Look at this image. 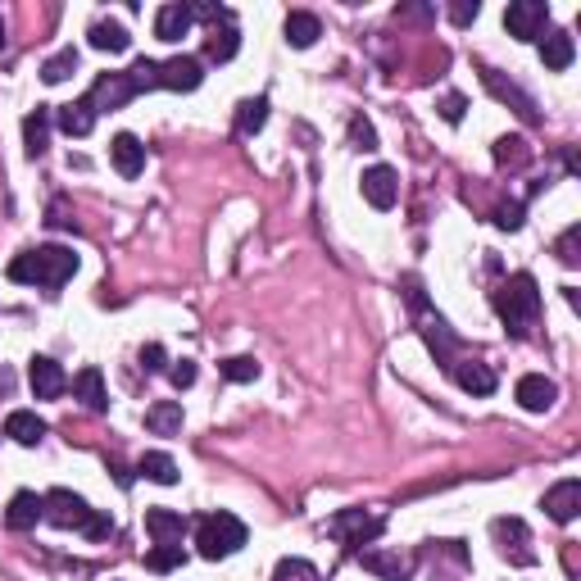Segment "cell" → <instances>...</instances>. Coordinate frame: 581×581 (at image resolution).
<instances>
[{
	"mask_svg": "<svg viewBox=\"0 0 581 581\" xmlns=\"http://www.w3.org/2000/svg\"><path fill=\"white\" fill-rule=\"evenodd\" d=\"M491 305H495V314H500L504 332L522 336L536 323V314H541V286H536L532 273H513L509 282H500L491 291Z\"/></svg>",
	"mask_w": 581,
	"mask_h": 581,
	"instance_id": "1",
	"label": "cell"
},
{
	"mask_svg": "<svg viewBox=\"0 0 581 581\" xmlns=\"http://www.w3.org/2000/svg\"><path fill=\"white\" fill-rule=\"evenodd\" d=\"M78 273V255L69 246H37V250H23L19 259L10 264V282L23 286H64L69 277Z\"/></svg>",
	"mask_w": 581,
	"mask_h": 581,
	"instance_id": "2",
	"label": "cell"
},
{
	"mask_svg": "<svg viewBox=\"0 0 581 581\" xmlns=\"http://www.w3.org/2000/svg\"><path fill=\"white\" fill-rule=\"evenodd\" d=\"M246 545V522L237 513H209L196 522V550L200 559H227Z\"/></svg>",
	"mask_w": 581,
	"mask_h": 581,
	"instance_id": "3",
	"label": "cell"
},
{
	"mask_svg": "<svg viewBox=\"0 0 581 581\" xmlns=\"http://www.w3.org/2000/svg\"><path fill=\"white\" fill-rule=\"evenodd\" d=\"M41 509H46V522H55V527H64V532H87L91 518H96V509H91L82 495L64 491V486H55V491L41 495Z\"/></svg>",
	"mask_w": 581,
	"mask_h": 581,
	"instance_id": "4",
	"label": "cell"
},
{
	"mask_svg": "<svg viewBox=\"0 0 581 581\" xmlns=\"http://www.w3.org/2000/svg\"><path fill=\"white\" fill-rule=\"evenodd\" d=\"M386 527V518H377V513H364V509H341L332 522H327V536H336V541L345 545V550H359V545L377 541Z\"/></svg>",
	"mask_w": 581,
	"mask_h": 581,
	"instance_id": "5",
	"label": "cell"
},
{
	"mask_svg": "<svg viewBox=\"0 0 581 581\" xmlns=\"http://www.w3.org/2000/svg\"><path fill=\"white\" fill-rule=\"evenodd\" d=\"M545 23H550V5L545 0H513L509 10H504V28L518 41H536Z\"/></svg>",
	"mask_w": 581,
	"mask_h": 581,
	"instance_id": "6",
	"label": "cell"
},
{
	"mask_svg": "<svg viewBox=\"0 0 581 581\" xmlns=\"http://www.w3.org/2000/svg\"><path fill=\"white\" fill-rule=\"evenodd\" d=\"M132 96H141V91L128 73H105V78H96V87L87 91V105L100 114V109H123Z\"/></svg>",
	"mask_w": 581,
	"mask_h": 581,
	"instance_id": "7",
	"label": "cell"
},
{
	"mask_svg": "<svg viewBox=\"0 0 581 581\" xmlns=\"http://www.w3.org/2000/svg\"><path fill=\"white\" fill-rule=\"evenodd\" d=\"M205 82V64L196 55H178V60L159 64V87L164 91H196Z\"/></svg>",
	"mask_w": 581,
	"mask_h": 581,
	"instance_id": "8",
	"label": "cell"
},
{
	"mask_svg": "<svg viewBox=\"0 0 581 581\" xmlns=\"http://www.w3.org/2000/svg\"><path fill=\"white\" fill-rule=\"evenodd\" d=\"M513 395H518V404L527 409V414H545V409L559 400V386H554L550 377H541V373H527V377H518Z\"/></svg>",
	"mask_w": 581,
	"mask_h": 581,
	"instance_id": "9",
	"label": "cell"
},
{
	"mask_svg": "<svg viewBox=\"0 0 581 581\" xmlns=\"http://www.w3.org/2000/svg\"><path fill=\"white\" fill-rule=\"evenodd\" d=\"M28 382H32V395H37V400H55V395H64L69 377H64V368L55 364V359L37 355V359L28 364Z\"/></svg>",
	"mask_w": 581,
	"mask_h": 581,
	"instance_id": "10",
	"label": "cell"
},
{
	"mask_svg": "<svg viewBox=\"0 0 581 581\" xmlns=\"http://www.w3.org/2000/svg\"><path fill=\"white\" fill-rule=\"evenodd\" d=\"M359 187H364V200H368L373 209H391V205H395V196H400L395 168H386V164H373V168H368Z\"/></svg>",
	"mask_w": 581,
	"mask_h": 581,
	"instance_id": "11",
	"label": "cell"
},
{
	"mask_svg": "<svg viewBox=\"0 0 581 581\" xmlns=\"http://www.w3.org/2000/svg\"><path fill=\"white\" fill-rule=\"evenodd\" d=\"M187 513L178 509H146V532L155 536V545H182V536H187Z\"/></svg>",
	"mask_w": 581,
	"mask_h": 581,
	"instance_id": "12",
	"label": "cell"
},
{
	"mask_svg": "<svg viewBox=\"0 0 581 581\" xmlns=\"http://www.w3.org/2000/svg\"><path fill=\"white\" fill-rule=\"evenodd\" d=\"M545 513H550L554 522H572L581 513V482L577 477H563L559 486H550L545 491Z\"/></svg>",
	"mask_w": 581,
	"mask_h": 581,
	"instance_id": "13",
	"label": "cell"
},
{
	"mask_svg": "<svg viewBox=\"0 0 581 581\" xmlns=\"http://www.w3.org/2000/svg\"><path fill=\"white\" fill-rule=\"evenodd\" d=\"M482 82H486V91H491L495 100L513 105V109H518V114H522V119H527V123H536V119H541V114H536V100L527 96V91H518V87H513V82H504L495 69H482Z\"/></svg>",
	"mask_w": 581,
	"mask_h": 581,
	"instance_id": "14",
	"label": "cell"
},
{
	"mask_svg": "<svg viewBox=\"0 0 581 581\" xmlns=\"http://www.w3.org/2000/svg\"><path fill=\"white\" fill-rule=\"evenodd\" d=\"M41 518H46V509H41L37 491H19L10 500V509H5V527H10V532H32Z\"/></svg>",
	"mask_w": 581,
	"mask_h": 581,
	"instance_id": "15",
	"label": "cell"
},
{
	"mask_svg": "<svg viewBox=\"0 0 581 581\" xmlns=\"http://www.w3.org/2000/svg\"><path fill=\"white\" fill-rule=\"evenodd\" d=\"M109 159H114V168H119L123 178H137L141 168H146V146L132 132H119V137L109 141Z\"/></svg>",
	"mask_w": 581,
	"mask_h": 581,
	"instance_id": "16",
	"label": "cell"
},
{
	"mask_svg": "<svg viewBox=\"0 0 581 581\" xmlns=\"http://www.w3.org/2000/svg\"><path fill=\"white\" fill-rule=\"evenodd\" d=\"M450 377L459 382V391H468V395H491L495 391V373L482 364V359H459V364H450Z\"/></svg>",
	"mask_w": 581,
	"mask_h": 581,
	"instance_id": "17",
	"label": "cell"
},
{
	"mask_svg": "<svg viewBox=\"0 0 581 581\" xmlns=\"http://www.w3.org/2000/svg\"><path fill=\"white\" fill-rule=\"evenodd\" d=\"M359 559H364V568L373 572V577H382V581H409V572H414V559H404V554L364 550Z\"/></svg>",
	"mask_w": 581,
	"mask_h": 581,
	"instance_id": "18",
	"label": "cell"
},
{
	"mask_svg": "<svg viewBox=\"0 0 581 581\" xmlns=\"http://www.w3.org/2000/svg\"><path fill=\"white\" fill-rule=\"evenodd\" d=\"M73 395L87 404L91 414H105V409H109V395H105V377H100V368H82V373L73 377Z\"/></svg>",
	"mask_w": 581,
	"mask_h": 581,
	"instance_id": "19",
	"label": "cell"
},
{
	"mask_svg": "<svg viewBox=\"0 0 581 581\" xmlns=\"http://www.w3.org/2000/svg\"><path fill=\"white\" fill-rule=\"evenodd\" d=\"M50 123H55V114H50L46 105H37L28 119H23V146H28L32 159L46 155V146H50Z\"/></svg>",
	"mask_w": 581,
	"mask_h": 581,
	"instance_id": "20",
	"label": "cell"
},
{
	"mask_svg": "<svg viewBox=\"0 0 581 581\" xmlns=\"http://www.w3.org/2000/svg\"><path fill=\"white\" fill-rule=\"evenodd\" d=\"M191 5H164V10L155 14V37L159 41H182L191 32Z\"/></svg>",
	"mask_w": 581,
	"mask_h": 581,
	"instance_id": "21",
	"label": "cell"
},
{
	"mask_svg": "<svg viewBox=\"0 0 581 581\" xmlns=\"http://www.w3.org/2000/svg\"><path fill=\"white\" fill-rule=\"evenodd\" d=\"M282 32H286V46H296V50H309V46H314L318 37H323V23H318L314 14L296 10V14H286Z\"/></svg>",
	"mask_w": 581,
	"mask_h": 581,
	"instance_id": "22",
	"label": "cell"
},
{
	"mask_svg": "<svg viewBox=\"0 0 581 581\" xmlns=\"http://www.w3.org/2000/svg\"><path fill=\"white\" fill-rule=\"evenodd\" d=\"M572 55H577V46H572V37L563 28H554L550 37H541V60L550 73H563L572 64Z\"/></svg>",
	"mask_w": 581,
	"mask_h": 581,
	"instance_id": "23",
	"label": "cell"
},
{
	"mask_svg": "<svg viewBox=\"0 0 581 581\" xmlns=\"http://www.w3.org/2000/svg\"><path fill=\"white\" fill-rule=\"evenodd\" d=\"M5 436H10L14 445H37L41 436H46V423H41L32 409H14V414L5 418Z\"/></svg>",
	"mask_w": 581,
	"mask_h": 581,
	"instance_id": "24",
	"label": "cell"
},
{
	"mask_svg": "<svg viewBox=\"0 0 581 581\" xmlns=\"http://www.w3.org/2000/svg\"><path fill=\"white\" fill-rule=\"evenodd\" d=\"M146 427L155 436H178L182 432V404L178 400H155L146 409Z\"/></svg>",
	"mask_w": 581,
	"mask_h": 581,
	"instance_id": "25",
	"label": "cell"
},
{
	"mask_svg": "<svg viewBox=\"0 0 581 581\" xmlns=\"http://www.w3.org/2000/svg\"><path fill=\"white\" fill-rule=\"evenodd\" d=\"M55 123H60V132H69V137H91V128H96V109H91L87 100H73V105H64L60 114H55Z\"/></svg>",
	"mask_w": 581,
	"mask_h": 581,
	"instance_id": "26",
	"label": "cell"
},
{
	"mask_svg": "<svg viewBox=\"0 0 581 581\" xmlns=\"http://www.w3.org/2000/svg\"><path fill=\"white\" fill-rule=\"evenodd\" d=\"M137 473L146 477V482H159V486H173L178 482V463H173V454H164V450H150V454H141V463H137Z\"/></svg>",
	"mask_w": 581,
	"mask_h": 581,
	"instance_id": "27",
	"label": "cell"
},
{
	"mask_svg": "<svg viewBox=\"0 0 581 581\" xmlns=\"http://www.w3.org/2000/svg\"><path fill=\"white\" fill-rule=\"evenodd\" d=\"M91 46L109 50V55H123V50H132V37H128V28H123V23L100 19V23H91Z\"/></svg>",
	"mask_w": 581,
	"mask_h": 581,
	"instance_id": "28",
	"label": "cell"
},
{
	"mask_svg": "<svg viewBox=\"0 0 581 581\" xmlns=\"http://www.w3.org/2000/svg\"><path fill=\"white\" fill-rule=\"evenodd\" d=\"M423 341L432 345V355L441 359L445 368L454 364L450 355H454V345H459V341H454V332H450V327H445V318H423Z\"/></svg>",
	"mask_w": 581,
	"mask_h": 581,
	"instance_id": "29",
	"label": "cell"
},
{
	"mask_svg": "<svg viewBox=\"0 0 581 581\" xmlns=\"http://www.w3.org/2000/svg\"><path fill=\"white\" fill-rule=\"evenodd\" d=\"M78 64H82V55L73 46H64L60 55H50V60L41 64V78H46L50 87H60V82H69L73 73H78Z\"/></svg>",
	"mask_w": 581,
	"mask_h": 581,
	"instance_id": "30",
	"label": "cell"
},
{
	"mask_svg": "<svg viewBox=\"0 0 581 581\" xmlns=\"http://www.w3.org/2000/svg\"><path fill=\"white\" fill-rule=\"evenodd\" d=\"M264 123H268V100L264 96L241 100V105H237V132H241V137H255Z\"/></svg>",
	"mask_w": 581,
	"mask_h": 581,
	"instance_id": "31",
	"label": "cell"
},
{
	"mask_svg": "<svg viewBox=\"0 0 581 581\" xmlns=\"http://www.w3.org/2000/svg\"><path fill=\"white\" fill-rule=\"evenodd\" d=\"M237 50H241V37H237V28H232V23H227L223 32L214 28V37H209L205 55H209V60H214V64H227V60H232V55H237Z\"/></svg>",
	"mask_w": 581,
	"mask_h": 581,
	"instance_id": "32",
	"label": "cell"
},
{
	"mask_svg": "<svg viewBox=\"0 0 581 581\" xmlns=\"http://www.w3.org/2000/svg\"><path fill=\"white\" fill-rule=\"evenodd\" d=\"M182 563H187V550H182V545H155V550L146 554L150 572H173V568H182Z\"/></svg>",
	"mask_w": 581,
	"mask_h": 581,
	"instance_id": "33",
	"label": "cell"
},
{
	"mask_svg": "<svg viewBox=\"0 0 581 581\" xmlns=\"http://www.w3.org/2000/svg\"><path fill=\"white\" fill-rule=\"evenodd\" d=\"M273 581H323V577H318V568L309 559H282L273 568Z\"/></svg>",
	"mask_w": 581,
	"mask_h": 581,
	"instance_id": "34",
	"label": "cell"
},
{
	"mask_svg": "<svg viewBox=\"0 0 581 581\" xmlns=\"http://www.w3.org/2000/svg\"><path fill=\"white\" fill-rule=\"evenodd\" d=\"M554 255H559L568 268H577V264H581V227H577V223H572L568 232H563V237L554 241Z\"/></svg>",
	"mask_w": 581,
	"mask_h": 581,
	"instance_id": "35",
	"label": "cell"
},
{
	"mask_svg": "<svg viewBox=\"0 0 581 581\" xmlns=\"http://www.w3.org/2000/svg\"><path fill=\"white\" fill-rule=\"evenodd\" d=\"M495 159H500V164H527L532 150H527V141H522V137H500V141H495Z\"/></svg>",
	"mask_w": 581,
	"mask_h": 581,
	"instance_id": "36",
	"label": "cell"
},
{
	"mask_svg": "<svg viewBox=\"0 0 581 581\" xmlns=\"http://www.w3.org/2000/svg\"><path fill=\"white\" fill-rule=\"evenodd\" d=\"M223 377H227V382H255L259 364L250 355H237V359H227V364H223Z\"/></svg>",
	"mask_w": 581,
	"mask_h": 581,
	"instance_id": "37",
	"label": "cell"
},
{
	"mask_svg": "<svg viewBox=\"0 0 581 581\" xmlns=\"http://www.w3.org/2000/svg\"><path fill=\"white\" fill-rule=\"evenodd\" d=\"M350 141H355L359 150H377V132L368 119H350Z\"/></svg>",
	"mask_w": 581,
	"mask_h": 581,
	"instance_id": "38",
	"label": "cell"
},
{
	"mask_svg": "<svg viewBox=\"0 0 581 581\" xmlns=\"http://www.w3.org/2000/svg\"><path fill=\"white\" fill-rule=\"evenodd\" d=\"M477 14H482V5H477V0H454V5H450V23H454V28H468Z\"/></svg>",
	"mask_w": 581,
	"mask_h": 581,
	"instance_id": "39",
	"label": "cell"
},
{
	"mask_svg": "<svg viewBox=\"0 0 581 581\" xmlns=\"http://www.w3.org/2000/svg\"><path fill=\"white\" fill-rule=\"evenodd\" d=\"M168 382L178 386V391H187V386H196V364H191V359H178V364L168 368Z\"/></svg>",
	"mask_w": 581,
	"mask_h": 581,
	"instance_id": "40",
	"label": "cell"
},
{
	"mask_svg": "<svg viewBox=\"0 0 581 581\" xmlns=\"http://www.w3.org/2000/svg\"><path fill=\"white\" fill-rule=\"evenodd\" d=\"M141 368H146V373H164L168 368L164 345H146V350H141Z\"/></svg>",
	"mask_w": 581,
	"mask_h": 581,
	"instance_id": "41",
	"label": "cell"
},
{
	"mask_svg": "<svg viewBox=\"0 0 581 581\" xmlns=\"http://www.w3.org/2000/svg\"><path fill=\"white\" fill-rule=\"evenodd\" d=\"M82 536H87V541H105V536H114V518L96 509V518H91V527H87Z\"/></svg>",
	"mask_w": 581,
	"mask_h": 581,
	"instance_id": "42",
	"label": "cell"
},
{
	"mask_svg": "<svg viewBox=\"0 0 581 581\" xmlns=\"http://www.w3.org/2000/svg\"><path fill=\"white\" fill-rule=\"evenodd\" d=\"M463 109H468V100H463L459 91H450V96L441 100V119H445V123H459V119H463Z\"/></svg>",
	"mask_w": 581,
	"mask_h": 581,
	"instance_id": "43",
	"label": "cell"
},
{
	"mask_svg": "<svg viewBox=\"0 0 581 581\" xmlns=\"http://www.w3.org/2000/svg\"><path fill=\"white\" fill-rule=\"evenodd\" d=\"M495 227H504V232H518V227H522V205H504L500 214H495Z\"/></svg>",
	"mask_w": 581,
	"mask_h": 581,
	"instance_id": "44",
	"label": "cell"
},
{
	"mask_svg": "<svg viewBox=\"0 0 581 581\" xmlns=\"http://www.w3.org/2000/svg\"><path fill=\"white\" fill-rule=\"evenodd\" d=\"M395 19H432V10H427V5H400Z\"/></svg>",
	"mask_w": 581,
	"mask_h": 581,
	"instance_id": "45",
	"label": "cell"
},
{
	"mask_svg": "<svg viewBox=\"0 0 581 581\" xmlns=\"http://www.w3.org/2000/svg\"><path fill=\"white\" fill-rule=\"evenodd\" d=\"M0 50H5V19H0Z\"/></svg>",
	"mask_w": 581,
	"mask_h": 581,
	"instance_id": "46",
	"label": "cell"
}]
</instances>
